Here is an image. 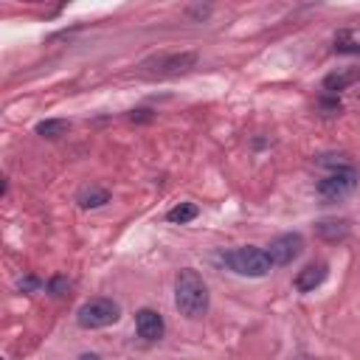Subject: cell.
I'll use <instances>...</instances> for the list:
<instances>
[{
  "label": "cell",
  "instance_id": "obj_14",
  "mask_svg": "<svg viewBox=\"0 0 360 360\" xmlns=\"http://www.w3.org/2000/svg\"><path fill=\"white\" fill-rule=\"evenodd\" d=\"M355 79H357V74H329L324 79V90H329V93H338V90H346Z\"/></svg>",
  "mask_w": 360,
  "mask_h": 360
},
{
  "label": "cell",
  "instance_id": "obj_13",
  "mask_svg": "<svg viewBox=\"0 0 360 360\" xmlns=\"http://www.w3.org/2000/svg\"><path fill=\"white\" fill-rule=\"evenodd\" d=\"M197 214H200V208L194 203H180V205H175L172 212L166 214V220L175 223V225H186V223L197 220Z\"/></svg>",
  "mask_w": 360,
  "mask_h": 360
},
{
  "label": "cell",
  "instance_id": "obj_3",
  "mask_svg": "<svg viewBox=\"0 0 360 360\" xmlns=\"http://www.w3.org/2000/svg\"><path fill=\"white\" fill-rule=\"evenodd\" d=\"M118 318H122V307L113 298H90L76 310V324L82 329H104L113 326Z\"/></svg>",
  "mask_w": 360,
  "mask_h": 360
},
{
  "label": "cell",
  "instance_id": "obj_6",
  "mask_svg": "<svg viewBox=\"0 0 360 360\" xmlns=\"http://www.w3.org/2000/svg\"><path fill=\"white\" fill-rule=\"evenodd\" d=\"M197 63V54L194 51H183V54H172V56H158V59H149L141 68L149 74H158V76H172V74H186L192 71Z\"/></svg>",
  "mask_w": 360,
  "mask_h": 360
},
{
  "label": "cell",
  "instance_id": "obj_2",
  "mask_svg": "<svg viewBox=\"0 0 360 360\" xmlns=\"http://www.w3.org/2000/svg\"><path fill=\"white\" fill-rule=\"evenodd\" d=\"M223 262L228 265V270H234L236 276H248V279H262L270 273V267H273V262H270L267 251L262 248H234L228 254H223Z\"/></svg>",
  "mask_w": 360,
  "mask_h": 360
},
{
  "label": "cell",
  "instance_id": "obj_11",
  "mask_svg": "<svg viewBox=\"0 0 360 360\" xmlns=\"http://www.w3.org/2000/svg\"><path fill=\"white\" fill-rule=\"evenodd\" d=\"M68 122L65 118H48V122H40L37 124V135H43V138H48V141H56V138H63L65 133H68Z\"/></svg>",
  "mask_w": 360,
  "mask_h": 360
},
{
  "label": "cell",
  "instance_id": "obj_20",
  "mask_svg": "<svg viewBox=\"0 0 360 360\" xmlns=\"http://www.w3.org/2000/svg\"><path fill=\"white\" fill-rule=\"evenodd\" d=\"M357 79H360V74H357Z\"/></svg>",
  "mask_w": 360,
  "mask_h": 360
},
{
  "label": "cell",
  "instance_id": "obj_19",
  "mask_svg": "<svg viewBox=\"0 0 360 360\" xmlns=\"http://www.w3.org/2000/svg\"><path fill=\"white\" fill-rule=\"evenodd\" d=\"M293 360H313L310 355H298V357H293Z\"/></svg>",
  "mask_w": 360,
  "mask_h": 360
},
{
  "label": "cell",
  "instance_id": "obj_7",
  "mask_svg": "<svg viewBox=\"0 0 360 360\" xmlns=\"http://www.w3.org/2000/svg\"><path fill=\"white\" fill-rule=\"evenodd\" d=\"M135 329H138V335L144 341H161L164 333H166V324H164L161 313L144 307V310L135 313Z\"/></svg>",
  "mask_w": 360,
  "mask_h": 360
},
{
  "label": "cell",
  "instance_id": "obj_16",
  "mask_svg": "<svg viewBox=\"0 0 360 360\" xmlns=\"http://www.w3.org/2000/svg\"><path fill=\"white\" fill-rule=\"evenodd\" d=\"M318 107L326 110V113H341V102H338V99H321Z\"/></svg>",
  "mask_w": 360,
  "mask_h": 360
},
{
  "label": "cell",
  "instance_id": "obj_5",
  "mask_svg": "<svg viewBox=\"0 0 360 360\" xmlns=\"http://www.w3.org/2000/svg\"><path fill=\"white\" fill-rule=\"evenodd\" d=\"M304 251V236L302 234H282L276 239H270L267 245V256L276 267H284V265H293V259H298Z\"/></svg>",
  "mask_w": 360,
  "mask_h": 360
},
{
  "label": "cell",
  "instance_id": "obj_18",
  "mask_svg": "<svg viewBox=\"0 0 360 360\" xmlns=\"http://www.w3.org/2000/svg\"><path fill=\"white\" fill-rule=\"evenodd\" d=\"M79 360H102V357H99V355H93V352H87V355H82Z\"/></svg>",
  "mask_w": 360,
  "mask_h": 360
},
{
  "label": "cell",
  "instance_id": "obj_9",
  "mask_svg": "<svg viewBox=\"0 0 360 360\" xmlns=\"http://www.w3.org/2000/svg\"><path fill=\"white\" fill-rule=\"evenodd\" d=\"M313 228H315V236L324 239V243H341V239L349 236L346 220H318Z\"/></svg>",
  "mask_w": 360,
  "mask_h": 360
},
{
  "label": "cell",
  "instance_id": "obj_17",
  "mask_svg": "<svg viewBox=\"0 0 360 360\" xmlns=\"http://www.w3.org/2000/svg\"><path fill=\"white\" fill-rule=\"evenodd\" d=\"M40 282L37 279H25V282H20V290H34Z\"/></svg>",
  "mask_w": 360,
  "mask_h": 360
},
{
  "label": "cell",
  "instance_id": "obj_4",
  "mask_svg": "<svg viewBox=\"0 0 360 360\" xmlns=\"http://www.w3.org/2000/svg\"><path fill=\"white\" fill-rule=\"evenodd\" d=\"M357 186V169L355 166H346V169H335L333 175H326L324 180H318V197L324 203H338L344 197H349Z\"/></svg>",
  "mask_w": 360,
  "mask_h": 360
},
{
  "label": "cell",
  "instance_id": "obj_12",
  "mask_svg": "<svg viewBox=\"0 0 360 360\" xmlns=\"http://www.w3.org/2000/svg\"><path fill=\"white\" fill-rule=\"evenodd\" d=\"M335 51H341V54H360V32H357V28L338 32V37H335Z\"/></svg>",
  "mask_w": 360,
  "mask_h": 360
},
{
  "label": "cell",
  "instance_id": "obj_1",
  "mask_svg": "<svg viewBox=\"0 0 360 360\" xmlns=\"http://www.w3.org/2000/svg\"><path fill=\"white\" fill-rule=\"evenodd\" d=\"M175 307L189 321H200L208 313V287L194 267H183L175 276Z\"/></svg>",
  "mask_w": 360,
  "mask_h": 360
},
{
  "label": "cell",
  "instance_id": "obj_15",
  "mask_svg": "<svg viewBox=\"0 0 360 360\" xmlns=\"http://www.w3.org/2000/svg\"><path fill=\"white\" fill-rule=\"evenodd\" d=\"M68 287H71V282H68L65 276H54V279L48 282V293H51V295H65Z\"/></svg>",
  "mask_w": 360,
  "mask_h": 360
},
{
  "label": "cell",
  "instance_id": "obj_10",
  "mask_svg": "<svg viewBox=\"0 0 360 360\" xmlns=\"http://www.w3.org/2000/svg\"><path fill=\"white\" fill-rule=\"evenodd\" d=\"M76 203L82 208H102L110 203V192L102 189V186H85L79 194H76Z\"/></svg>",
  "mask_w": 360,
  "mask_h": 360
},
{
  "label": "cell",
  "instance_id": "obj_8",
  "mask_svg": "<svg viewBox=\"0 0 360 360\" xmlns=\"http://www.w3.org/2000/svg\"><path fill=\"white\" fill-rule=\"evenodd\" d=\"M326 276H329L326 262H313V265H307L304 270H298V273H295L293 287H295L298 293H313L315 287H321V284L326 282Z\"/></svg>",
  "mask_w": 360,
  "mask_h": 360
}]
</instances>
